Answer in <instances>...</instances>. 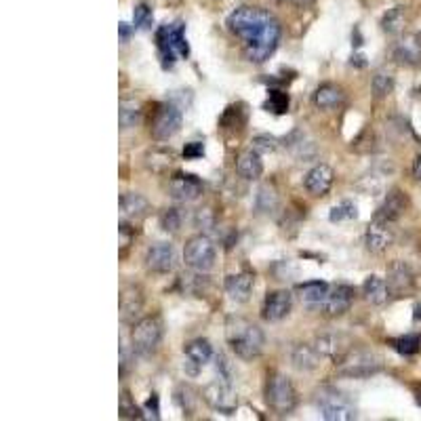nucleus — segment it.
I'll return each instance as SVG.
<instances>
[{
    "mask_svg": "<svg viewBox=\"0 0 421 421\" xmlns=\"http://www.w3.org/2000/svg\"><path fill=\"white\" fill-rule=\"evenodd\" d=\"M228 28L244 45V55L253 63H263L276 51L280 40V23L263 9L239 6L228 17Z\"/></svg>",
    "mask_w": 421,
    "mask_h": 421,
    "instance_id": "obj_1",
    "label": "nucleus"
},
{
    "mask_svg": "<svg viewBox=\"0 0 421 421\" xmlns=\"http://www.w3.org/2000/svg\"><path fill=\"white\" fill-rule=\"evenodd\" d=\"M226 337L232 352L242 361H253L266 346L263 331L246 318H230L226 324Z\"/></svg>",
    "mask_w": 421,
    "mask_h": 421,
    "instance_id": "obj_2",
    "label": "nucleus"
},
{
    "mask_svg": "<svg viewBox=\"0 0 421 421\" xmlns=\"http://www.w3.org/2000/svg\"><path fill=\"white\" fill-rule=\"evenodd\" d=\"M156 47H158V55L165 67H171L177 58H187L190 45L185 38V26L181 21L160 26L156 30Z\"/></svg>",
    "mask_w": 421,
    "mask_h": 421,
    "instance_id": "obj_3",
    "label": "nucleus"
},
{
    "mask_svg": "<svg viewBox=\"0 0 421 421\" xmlns=\"http://www.w3.org/2000/svg\"><path fill=\"white\" fill-rule=\"evenodd\" d=\"M266 403L278 415H289L297 407V390L283 373H270L266 381Z\"/></svg>",
    "mask_w": 421,
    "mask_h": 421,
    "instance_id": "obj_4",
    "label": "nucleus"
},
{
    "mask_svg": "<svg viewBox=\"0 0 421 421\" xmlns=\"http://www.w3.org/2000/svg\"><path fill=\"white\" fill-rule=\"evenodd\" d=\"M316 409L320 411L322 420L327 421H352L356 420L354 403L335 388H320L314 396Z\"/></svg>",
    "mask_w": 421,
    "mask_h": 421,
    "instance_id": "obj_5",
    "label": "nucleus"
},
{
    "mask_svg": "<svg viewBox=\"0 0 421 421\" xmlns=\"http://www.w3.org/2000/svg\"><path fill=\"white\" fill-rule=\"evenodd\" d=\"M160 341H163V320L158 316H146L133 324V331H131L133 352L148 356L158 350Z\"/></svg>",
    "mask_w": 421,
    "mask_h": 421,
    "instance_id": "obj_6",
    "label": "nucleus"
},
{
    "mask_svg": "<svg viewBox=\"0 0 421 421\" xmlns=\"http://www.w3.org/2000/svg\"><path fill=\"white\" fill-rule=\"evenodd\" d=\"M217 259V248L213 241L204 234H196L190 241L185 242L183 248V261L187 268H192L194 272H209L213 270Z\"/></svg>",
    "mask_w": 421,
    "mask_h": 421,
    "instance_id": "obj_7",
    "label": "nucleus"
},
{
    "mask_svg": "<svg viewBox=\"0 0 421 421\" xmlns=\"http://www.w3.org/2000/svg\"><path fill=\"white\" fill-rule=\"evenodd\" d=\"M381 371V361L368 350H350L341 361L337 362V373L341 377L364 379Z\"/></svg>",
    "mask_w": 421,
    "mask_h": 421,
    "instance_id": "obj_8",
    "label": "nucleus"
},
{
    "mask_svg": "<svg viewBox=\"0 0 421 421\" xmlns=\"http://www.w3.org/2000/svg\"><path fill=\"white\" fill-rule=\"evenodd\" d=\"M202 398L219 413L224 415H232L239 409V396L230 383V379L219 377L215 381H211L204 390H202Z\"/></svg>",
    "mask_w": 421,
    "mask_h": 421,
    "instance_id": "obj_9",
    "label": "nucleus"
},
{
    "mask_svg": "<svg viewBox=\"0 0 421 421\" xmlns=\"http://www.w3.org/2000/svg\"><path fill=\"white\" fill-rule=\"evenodd\" d=\"M183 122V114L175 104H163L154 112L150 133L156 141H169L173 135H177Z\"/></svg>",
    "mask_w": 421,
    "mask_h": 421,
    "instance_id": "obj_10",
    "label": "nucleus"
},
{
    "mask_svg": "<svg viewBox=\"0 0 421 421\" xmlns=\"http://www.w3.org/2000/svg\"><path fill=\"white\" fill-rule=\"evenodd\" d=\"M388 291L390 297H409L415 291V272L407 261H394L388 268Z\"/></svg>",
    "mask_w": 421,
    "mask_h": 421,
    "instance_id": "obj_11",
    "label": "nucleus"
},
{
    "mask_svg": "<svg viewBox=\"0 0 421 421\" xmlns=\"http://www.w3.org/2000/svg\"><path fill=\"white\" fill-rule=\"evenodd\" d=\"M354 297H356V291L354 287L350 285H333L327 293V297L318 303L320 312L324 316H344L346 312H350L352 303H354Z\"/></svg>",
    "mask_w": 421,
    "mask_h": 421,
    "instance_id": "obj_12",
    "label": "nucleus"
},
{
    "mask_svg": "<svg viewBox=\"0 0 421 421\" xmlns=\"http://www.w3.org/2000/svg\"><path fill=\"white\" fill-rule=\"evenodd\" d=\"M314 348H316V352L322 359L339 362L352 350V341L344 333H324V335H318L316 337Z\"/></svg>",
    "mask_w": 421,
    "mask_h": 421,
    "instance_id": "obj_13",
    "label": "nucleus"
},
{
    "mask_svg": "<svg viewBox=\"0 0 421 421\" xmlns=\"http://www.w3.org/2000/svg\"><path fill=\"white\" fill-rule=\"evenodd\" d=\"M175 266V248L171 242H156L146 253V268L154 274H169Z\"/></svg>",
    "mask_w": 421,
    "mask_h": 421,
    "instance_id": "obj_14",
    "label": "nucleus"
},
{
    "mask_svg": "<svg viewBox=\"0 0 421 421\" xmlns=\"http://www.w3.org/2000/svg\"><path fill=\"white\" fill-rule=\"evenodd\" d=\"M291 307H293L291 291H287V289L272 291V293H268V297L263 301L261 316L268 322H278V320H283V318H287L291 314Z\"/></svg>",
    "mask_w": 421,
    "mask_h": 421,
    "instance_id": "obj_15",
    "label": "nucleus"
},
{
    "mask_svg": "<svg viewBox=\"0 0 421 421\" xmlns=\"http://www.w3.org/2000/svg\"><path fill=\"white\" fill-rule=\"evenodd\" d=\"M392 226L394 224H390V222L373 217V222L368 224L366 234H364V244L371 253H383L394 242V228Z\"/></svg>",
    "mask_w": 421,
    "mask_h": 421,
    "instance_id": "obj_16",
    "label": "nucleus"
},
{
    "mask_svg": "<svg viewBox=\"0 0 421 421\" xmlns=\"http://www.w3.org/2000/svg\"><path fill=\"white\" fill-rule=\"evenodd\" d=\"M409 209V198L405 192L400 190H392L388 192L386 200L381 202V207L377 209L375 217L377 219H383V222H390V224H396Z\"/></svg>",
    "mask_w": 421,
    "mask_h": 421,
    "instance_id": "obj_17",
    "label": "nucleus"
},
{
    "mask_svg": "<svg viewBox=\"0 0 421 421\" xmlns=\"http://www.w3.org/2000/svg\"><path fill=\"white\" fill-rule=\"evenodd\" d=\"M169 192L175 200L181 202H192L196 198H200L202 194V181L198 180L196 175L190 173H177L171 183H169Z\"/></svg>",
    "mask_w": 421,
    "mask_h": 421,
    "instance_id": "obj_18",
    "label": "nucleus"
},
{
    "mask_svg": "<svg viewBox=\"0 0 421 421\" xmlns=\"http://www.w3.org/2000/svg\"><path fill=\"white\" fill-rule=\"evenodd\" d=\"M333 181H335V173L329 165H316L307 175H305V190L312 194V196H327L329 190L333 187Z\"/></svg>",
    "mask_w": 421,
    "mask_h": 421,
    "instance_id": "obj_19",
    "label": "nucleus"
},
{
    "mask_svg": "<svg viewBox=\"0 0 421 421\" xmlns=\"http://www.w3.org/2000/svg\"><path fill=\"white\" fill-rule=\"evenodd\" d=\"M121 318L122 322H131L137 318V314L143 307V293L137 285H126L121 291Z\"/></svg>",
    "mask_w": 421,
    "mask_h": 421,
    "instance_id": "obj_20",
    "label": "nucleus"
},
{
    "mask_svg": "<svg viewBox=\"0 0 421 421\" xmlns=\"http://www.w3.org/2000/svg\"><path fill=\"white\" fill-rule=\"evenodd\" d=\"M236 173L241 175L242 180L255 181L263 175V160L259 156V152L253 150H244L239 154L236 158Z\"/></svg>",
    "mask_w": 421,
    "mask_h": 421,
    "instance_id": "obj_21",
    "label": "nucleus"
},
{
    "mask_svg": "<svg viewBox=\"0 0 421 421\" xmlns=\"http://www.w3.org/2000/svg\"><path fill=\"white\" fill-rule=\"evenodd\" d=\"M253 285L255 278L248 272H241V274H232L226 278V293L230 295V300L236 303H244L248 301L251 293H253Z\"/></svg>",
    "mask_w": 421,
    "mask_h": 421,
    "instance_id": "obj_22",
    "label": "nucleus"
},
{
    "mask_svg": "<svg viewBox=\"0 0 421 421\" xmlns=\"http://www.w3.org/2000/svg\"><path fill=\"white\" fill-rule=\"evenodd\" d=\"M394 58L407 65H420L421 63V38L420 36H405L394 47Z\"/></svg>",
    "mask_w": 421,
    "mask_h": 421,
    "instance_id": "obj_23",
    "label": "nucleus"
},
{
    "mask_svg": "<svg viewBox=\"0 0 421 421\" xmlns=\"http://www.w3.org/2000/svg\"><path fill=\"white\" fill-rule=\"evenodd\" d=\"M121 211L126 219H141L150 211V202L146 196L137 192H126L121 196Z\"/></svg>",
    "mask_w": 421,
    "mask_h": 421,
    "instance_id": "obj_24",
    "label": "nucleus"
},
{
    "mask_svg": "<svg viewBox=\"0 0 421 421\" xmlns=\"http://www.w3.org/2000/svg\"><path fill=\"white\" fill-rule=\"evenodd\" d=\"M314 104L320 110H335L344 104V91L335 84H320L314 93Z\"/></svg>",
    "mask_w": 421,
    "mask_h": 421,
    "instance_id": "obj_25",
    "label": "nucleus"
},
{
    "mask_svg": "<svg viewBox=\"0 0 421 421\" xmlns=\"http://www.w3.org/2000/svg\"><path fill=\"white\" fill-rule=\"evenodd\" d=\"M362 295L371 305H383L390 300V291H388V283L379 276H368L362 283Z\"/></svg>",
    "mask_w": 421,
    "mask_h": 421,
    "instance_id": "obj_26",
    "label": "nucleus"
},
{
    "mask_svg": "<svg viewBox=\"0 0 421 421\" xmlns=\"http://www.w3.org/2000/svg\"><path fill=\"white\" fill-rule=\"evenodd\" d=\"M183 354L196 368H200L213 359V348L207 339H192L190 344H185Z\"/></svg>",
    "mask_w": 421,
    "mask_h": 421,
    "instance_id": "obj_27",
    "label": "nucleus"
},
{
    "mask_svg": "<svg viewBox=\"0 0 421 421\" xmlns=\"http://www.w3.org/2000/svg\"><path fill=\"white\" fill-rule=\"evenodd\" d=\"M320 359L322 356L316 352V348L314 346H305V344L295 346L293 352H291V361H293V366L297 371H314L318 366Z\"/></svg>",
    "mask_w": 421,
    "mask_h": 421,
    "instance_id": "obj_28",
    "label": "nucleus"
},
{
    "mask_svg": "<svg viewBox=\"0 0 421 421\" xmlns=\"http://www.w3.org/2000/svg\"><path fill=\"white\" fill-rule=\"evenodd\" d=\"M175 160V154L173 150H167V148H152L148 150L146 154V167L154 173H165Z\"/></svg>",
    "mask_w": 421,
    "mask_h": 421,
    "instance_id": "obj_29",
    "label": "nucleus"
},
{
    "mask_svg": "<svg viewBox=\"0 0 421 421\" xmlns=\"http://www.w3.org/2000/svg\"><path fill=\"white\" fill-rule=\"evenodd\" d=\"M119 122L122 131L135 129L141 122V106L135 99H122L119 106Z\"/></svg>",
    "mask_w": 421,
    "mask_h": 421,
    "instance_id": "obj_30",
    "label": "nucleus"
},
{
    "mask_svg": "<svg viewBox=\"0 0 421 421\" xmlns=\"http://www.w3.org/2000/svg\"><path fill=\"white\" fill-rule=\"evenodd\" d=\"M329 289H331V285H327L322 280H310V283H303V285L297 287L301 300L312 303V305H318L320 301L324 300L327 293H329Z\"/></svg>",
    "mask_w": 421,
    "mask_h": 421,
    "instance_id": "obj_31",
    "label": "nucleus"
},
{
    "mask_svg": "<svg viewBox=\"0 0 421 421\" xmlns=\"http://www.w3.org/2000/svg\"><path fill=\"white\" fill-rule=\"evenodd\" d=\"M392 348L403 356H415L417 352H421V335L420 333H409V335L396 337V339H392Z\"/></svg>",
    "mask_w": 421,
    "mask_h": 421,
    "instance_id": "obj_32",
    "label": "nucleus"
},
{
    "mask_svg": "<svg viewBox=\"0 0 421 421\" xmlns=\"http://www.w3.org/2000/svg\"><path fill=\"white\" fill-rule=\"evenodd\" d=\"M371 87H373V95L377 99H383V97H388L394 91V76L390 72H386V70H377L373 74Z\"/></svg>",
    "mask_w": 421,
    "mask_h": 421,
    "instance_id": "obj_33",
    "label": "nucleus"
},
{
    "mask_svg": "<svg viewBox=\"0 0 421 421\" xmlns=\"http://www.w3.org/2000/svg\"><path fill=\"white\" fill-rule=\"evenodd\" d=\"M381 28H383V32H388V34H400L403 28H405V9H403V6L392 9V11L383 17Z\"/></svg>",
    "mask_w": 421,
    "mask_h": 421,
    "instance_id": "obj_34",
    "label": "nucleus"
},
{
    "mask_svg": "<svg viewBox=\"0 0 421 421\" xmlns=\"http://www.w3.org/2000/svg\"><path fill=\"white\" fill-rule=\"evenodd\" d=\"M152 19H154L152 9L146 2L137 4L135 11H133V30H150L152 28Z\"/></svg>",
    "mask_w": 421,
    "mask_h": 421,
    "instance_id": "obj_35",
    "label": "nucleus"
},
{
    "mask_svg": "<svg viewBox=\"0 0 421 421\" xmlns=\"http://www.w3.org/2000/svg\"><path fill=\"white\" fill-rule=\"evenodd\" d=\"M119 415L122 420H141L143 411L135 405V400L131 398V394L124 390L121 396V405H119Z\"/></svg>",
    "mask_w": 421,
    "mask_h": 421,
    "instance_id": "obj_36",
    "label": "nucleus"
},
{
    "mask_svg": "<svg viewBox=\"0 0 421 421\" xmlns=\"http://www.w3.org/2000/svg\"><path fill=\"white\" fill-rule=\"evenodd\" d=\"M359 217V207L354 204V202H341V204H337V207H333L331 209V215H329V219L333 222V224H337V222H346V219H356Z\"/></svg>",
    "mask_w": 421,
    "mask_h": 421,
    "instance_id": "obj_37",
    "label": "nucleus"
},
{
    "mask_svg": "<svg viewBox=\"0 0 421 421\" xmlns=\"http://www.w3.org/2000/svg\"><path fill=\"white\" fill-rule=\"evenodd\" d=\"M263 108L274 114H285L289 110V95L283 91H270V97Z\"/></svg>",
    "mask_w": 421,
    "mask_h": 421,
    "instance_id": "obj_38",
    "label": "nucleus"
},
{
    "mask_svg": "<svg viewBox=\"0 0 421 421\" xmlns=\"http://www.w3.org/2000/svg\"><path fill=\"white\" fill-rule=\"evenodd\" d=\"M160 226H163V230H165V232H171V234L180 232V228H181L180 211H177V209H165V211L160 213Z\"/></svg>",
    "mask_w": 421,
    "mask_h": 421,
    "instance_id": "obj_39",
    "label": "nucleus"
},
{
    "mask_svg": "<svg viewBox=\"0 0 421 421\" xmlns=\"http://www.w3.org/2000/svg\"><path fill=\"white\" fill-rule=\"evenodd\" d=\"M253 148L257 152H274L276 150V139L268 137V135H259V137L253 139Z\"/></svg>",
    "mask_w": 421,
    "mask_h": 421,
    "instance_id": "obj_40",
    "label": "nucleus"
},
{
    "mask_svg": "<svg viewBox=\"0 0 421 421\" xmlns=\"http://www.w3.org/2000/svg\"><path fill=\"white\" fill-rule=\"evenodd\" d=\"M202 156H204V146L200 141L185 143V148H183V158L185 160H194V158H202Z\"/></svg>",
    "mask_w": 421,
    "mask_h": 421,
    "instance_id": "obj_41",
    "label": "nucleus"
},
{
    "mask_svg": "<svg viewBox=\"0 0 421 421\" xmlns=\"http://www.w3.org/2000/svg\"><path fill=\"white\" fill-rule=\"evenodd\" d=\"M143 411L148 413L146 417H152V420H160V409H158V396H156V394H152V398H148V403H146Z\"/></svg>",
    "mask_w": 421,
    "mask_h": 421,
    "instance_id": "obj_42",
    "label": "nucleus"
},
{
    "mask_svg": "<svg viewBox=\"0 0 421 421\" xmlns=\"http://www.w3.org/2000/svg\"><path fill=\"white\" fill-rule=\"evenodd\" d=\"M413 175H415V180L421 181V154L415 158V163H413Z\"/></svg>",
    "mask_w": 421,
    "mask_h": 421,
    "instance_id": "obj_43",
    "label": "nucleus"
},
{
    "mask_svg": "<svg viewBox=\"0 0 421 421\" xmlns=\"http://www.w3.org/2000/svg\"><path fill=\"white\" fill-rule=\"evenodd\" d=\"M119 28H121L122 40H126V38H129V34H131V28H129V23H124V21H122V23H121V26H119Z\"/></svg>",
    "mask_w": 421,
    "mask_h": 421,
    "instance_id": "obj_44",
    "label": "nucleus"
},
{
    "mask_svg": "<svg viewBox=\"0 0 421 421\" xmlns=\"http://www.w3.org/2000/svg\"><path fill=\"white\" fill-rule=\"evenodd\" d=\"M297 4H307V2H312V0H295Z\"/></svg>",
    "mask_w": 421,
    "mask_h": 421,
    "instance_id": "obj_45",
    "label": "nucleus"
},
{
    "mask_svg": "<svg viewBox=\"0 0 421 421\" xmlns=\"http://www.w3.org/2000/svg\"><path fill=\"white\" fill-rule=\"evenodd\" d=\"M420 405H421V394H420Z\"/></svg>",
    "mask_w": 421,
    "mask_h": 421,
    "instance_id": "obj_46",
    "label": "nucleus"
}]
</instances>
